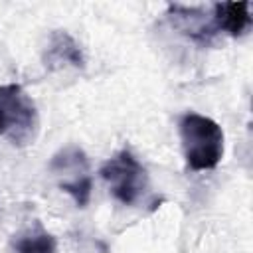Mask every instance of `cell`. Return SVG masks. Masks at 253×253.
<instances>
[{
    "label": "cell",
    "instance_id": "obj_1",
    "mask_svg": "<svg viewBox=\"0 0 253 253\" xmlns=\"http://www.w3.org/2000/svg\"><path fill=\"white\" fill-rule=\"evenodd\" d=\"M186 164L192 170H213L223 158L221 126L200 113H184L178 121Z\"/></svg>",
    "mask_w": 253,
    "mask_h": 253
},
{
    "label": "cell",
    "instance_id": "obj_2",
    "mask_svg": "<svg viewBox=\"0 0 253 253\" xmlns=\"http://www.w3.org/2000/svg\"><path fill=\"white\" fill-rule=\"evenodd\" d=\"M38 109L32 97L18 83L0 85V136L24 146L36 138Z\"/></svg>",
    "mask_w": 253,
    "mask_h": 253
},
{
    "label": "cell",
    "instance_id": "obj_3",
    "mask_svg": "<svg viewBox=\"0 0 253 253\" xmlns=\"http://www.w3.org/2000/svg\"><path fill=\"white\" fill-rule=\"evenodd\" d=\"M101 178L109 184V190L117 202L123 206L138 204L148 190V174L146 168L138 162V158L123 148L115 156H111L99 170Z\"/></svg>",
    "mask_w": 253,
    "mask_h": 253
},
{
    "label": "cell",
    "instance_id": "obj_4",
    "mask_svg": "<svg viewBox=\"0 0 253 253\" xmlns=\"http://www.w3.org/2000/svg\"><path fill=\"white\" fill-rule=\"evenodd\" d=\"M49 172L57 180L61 192L69 194L79 208H85L91 198V168L87 154L77 144H67L49 160Z\"/></svg>",
    "mask_w": 253,
    "mask_h": 253
},
{
    "label": "cell",
    "instance_id": "obj_5",
    "mask_svg": "<svg viewBox=\"0 0 253 253\" xmlns=\"http://www.w3.org/2000/svg\"><path fill=\"white\" fill-rule=\"evenodd\" d=\"M168 18L176 30H180L184 36L192 38L198 43H210L217 36L213 24V12L208 14L206 8H188L180 4H170Z\"/></svg>",
    "mask_w": 253,
    "mask_h": 253
},
{
    "label": "cell",
    "instance_id": "obj_6",
    "mask_svg": "<svg viewBox=\"0 0 253 253\" xmlns=\"http://www.w3.org/2000/svg\"><path fill=\"white\" fill-rule=\"evenodd\" d=\"M43 63L47 69H61V67L83 69L85 55L81 51V45L73 40V36H69L65 30H55L47 40Z\"/></svg>",
    "mask_w": 253,
    "mask_h": 253
},
{
    "label": "cell",
    "instance_id": "obj_7",
    "mask_svg": "<svg viewBox=\"0 0 253 253\" xmlns=\"http://www.w3.org/2000/svg\"><path fill=\"white\" fill-rule=\"evenodd\" d=\"M251 4L249 2H217L211 6L213 24L217 34L225 32L231 38L243 36L251 28Z\"/></svg>",
    "mask_w": 253,
    "mask_h": 253
},
{
    "label": "cell",
    "instance_id": "obj_8",
    "mask_svg": "<svg viewBox=\"0 0 253 253\" xmlns=\"http://www.w3.org/2000/svg\"><path fill=\"white\" fill-rule=\"evenodd\" d=\"M57 241L51 233L42 229L40 225L28 233H24L16 241V253H55Z\"/></svg>",
    "mask_w": 253,
    "mask_h": 253
}]
</instances>
